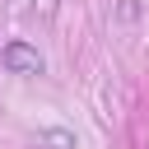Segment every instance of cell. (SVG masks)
<instances>
[{
	"instance_id": "1",
	"label": "cell",
	"mask_w": 149,
	"mask_h": 149,
	"mask_svg": "<svg viewBox=\"0 0 149 149\" xmlns=\"http://www.w3.org/2000/svg\"><path fill=\"white\" fill-rule=\"evenodd\" d=\"M0 61H5V70H14V74H42V56H37V47H28V42H5Z\"/></svg>"
},
{
	"instance_id": "2",
	"label": "cell",
	"mask_w": 149,
	"mask_h": 149,
	"mask_svg": "<svg viewBox=\"0 0 149 149\" xmlns=\"http://www.w3.org/2000/svg\"><path fill=\"white\" fill-rule=\"evenodd\" d=\"M42 149H74V130H65V126L42 130Z\"/></svg>"
}]
</instances>
